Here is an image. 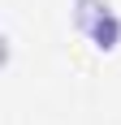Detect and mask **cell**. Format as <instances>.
Listing matches in <instances>:
<instances>
[{
    "instance_id": "cell-1",
    "label": "cell",
    "mask_w": 121,
    "mask_h": 125,
    "mask_svg": "<svg viewBox=\"0 0 121 125\" xmlns=\"http://www.w3.org/2000/svg\"><path fill=\"white\" fill-rule=\"evenodd\" d=\"M86 43H91L95 52H104V56H112V52L121 48V13L108 9L95 26H91V30H86Z\"/></svg>"
},
{
    "instance_id": "cell-2",
    "label": "cell",
    "mask_w": 121,
    "mask_h": 125,
    "mask_svg": "<svg viewBox=\"0 0 121 125\" xmlns=\"http://www.w3.org/2000/svg\"><path fill=\"white\" fill-rule=\"evenodd\" d=\"M108 9H112L108 0H73V4H69V17H73V26H78V35H86Z\"/></svg>"
}]
</instances>
